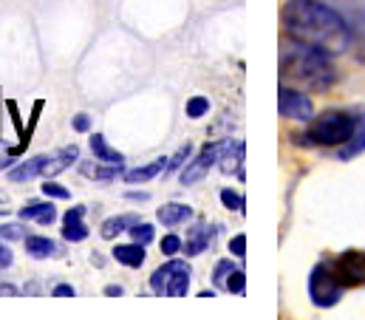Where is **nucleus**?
<instances>
[{
  "instance_id": "1",
  "label": "nucleus",
  "mask_w": 365,
  "mask_h": 320,
  "mask_svg": "<svg viewBox=\"0 0 365 320\" xmlns=\"http://www.w3.org/2000/svg\"><path fill=\"white\" fill-rule=\"evenodd\" d=\"M280 17L289 40H297L329 57L343 54L351 43V31L346 20L320 0H289Z\"/></svg>"
},
{
  "instance_id": "2",
  "label": "nucleus",
  "mask_w": 365,
  "mask_h": 320,
  "mask_svg": "<svg viewBox=\"0 0 365 320\" xmlns=\"http://www.w3.org/2000/svg\"><path fill=\"white\" fill-rule=\"evenodd\" d=\"M280 82L309 91H329L337 82V71L329 60V54L309 49L297 40H289L280 46Z\"/></svg>"
},
{
  "instance_id": "3",
  "label": "nucleus",
  "mask_w": 365,
  "mask_h": 320,
  "mask_svg": "<svg viewBox=\"0 0 365 320\" xmlns=\"http://www.w3.org/2000/svg\"><path fill=\"white\" fill-rule=\"evenodd\" d=\"M357 122L360 116L349 114V111H326L317 119H312L309 131L300 134L303 145H317V148H343L346 142H351V136L357 134Z\"/></svg>"
},
{
  "instance_id": "4",
  "label": "nucleus",
  "mask_w": 365,
  "mask_h": 320,
  "mask_svg": "<svg viewBox=\"0 0 365 320\" xmlns=\"http://www.w3.org/2000/svg\"><path fill=\"white\" fill-rule=\"evenodd\" d=\"M343 284L340 278L334 275V269L329 264H317L309 275V295H312V304L320 306V309H329L334 306L340 298H343Z\"/></svg>"
},
{
  "instance_id": "5",
  "label": "nucleus",
  "mask_w": 365,
  "mask_h": 320,
  "mask_svg": "<svg viewBox=\"0 0 365 320\" xmlns=\"http://www.w3.org/2000/svg\"><path fill=\"white\" fill-rule=\"evenodd\" d=\"M150 289L156 295H170V298H182L190 289V266L184 261H168L165 266H159L150 275Z\"/></svg>"
},
{
  "instance_id": "6",
  "label": "nucleus",
  "mask_w": 365,
  "mask_h": 320,
  "mask_svg": "<svg viewBox=\"0 0 365 320\" xmlns=\"http://www.w3.org/2000/svg\"><path fill=\"white\" fill-rule=\"evenodd\" d=\"M277 114L286 116V119H312L314 105L300 88L280 82V88H277Z\"/></svg>"
},
{
  "instance_id": "7",
  "label": "nucleus",
  "mask_w": 365,
  "mask_h": 320,
  "mask_svg": "<svg viewBox=\"0 0 365 320\" xmlns=\"http://www.w3.org/2000/svg\"><path fill=\"white\" fill-rule=\"evenodd\" d=\"M343 286H365V249H349L331 264Z\"/></svg>"
},
{
  "instance_id": "8",
  "label": "nucleus",
  "mask_w": 365,
  "mask_h": 320,
  "mask_svg": "<svg viewBox=\"0 0 365 320\" xmlns=\"http://www.w3.org/2000/svg\"><path fill=\"white\" fill-rule=\"evenodd\" d=\"M218 156H221V145H204L195 159H190L184 164L182 184H195V181H201V179L210 173V167L218 164Z\"/></svg>"
},
{
  "instance_id": "9",
  "label": "nucleus",
  "mask_w": 365,
  "mask_h": 320,
  "mask_svg": "<svg viewBox=\"0 0 365 320\" xmlns=\"http://www.w3.org/2000/svg\"><path fill=\"white\" fill-rule=\"evenodd\" d=\"M218 167H221L227 176L244 179V142H227V145H221Z\"/></svg>"
},
{
  "instance_id": "10",
  "label": "nucleus",
  "mask_w": 365,
  "mask_h": 320,
  "mask_svg": "<svg viewBox=\"0 0 365 320\" xmlns=\"http://www.w3.org/2000/svg\"><path fill=\"white\" fill-rule=\"evenodd\" d=\"M83 216H86V207H80V204L71 207V210L63 216V224H66V227H63V239L71 241V244L88 239V227L83 224Z\"/></svg>"
},
{
  "instance_id": "11",
  "label": "nucleus",
  "mask_w": 365,
  "mask_h": 320,
  "mask_svg": "<svg viewBox=\"0 0 365 320\" xmlns=\"http://www.w3.org/2000/svg\"><path fill=\"white\" fill-rule=\"evenodd\" d=\"M80 159V148L77 145H68L63 151H57L54 156H46V164H43V176L46 179H54L57 173H63L66 167H71L74 161Z\"/></svg>"
},
{
  "instance_id": "12",
  "label": "nucleus",
  "mask_w": 365,
  "mask_h": 320,
  "mask_svg": "<svg viewBox=\"0 0 365 320\" xmlns=\"http://www.w3.org/2000/svg\"><path fill=\"white\" fill-rule=\"evenodd\" d=\"M156 216H159L162 227H179V224L192 219V210H190L187 204H176V201H173V204H162Z\"/></svg>"
},
{
  "instance_id": "13",
  "label": "nucleus",
  "mask_w": 365,
  "mask_h": 320,
  "mask_svg": "<svg viewBox=\"0 0 365 320\" xmlns=\"http://www.w3.org/2000/svg\"><path fill=\"white\" fill-rule=\"evenodd\" d=\"M43 164H46V156L26 159L23 164L9 170V181H31V179H37V176H43Z\"/></svg>"
},
{
  "instance_id": "14",
  "label": "nucleus",
  "mask_w": 365,
  "mask_h": 320,
  "mask_svg": "<svg viewBox=\"0 0 365 320\" xmlns=\"http://www.w3.org/2000/svg\"><path fill=\"white\" fill-rule=\"evenodd\" d=\"M113 258L119 261V264H125V266H130V269H139L142 264H145V249H142V244H119L116 249H113Z\"/></svg>"
},
{
  "instance_id": "15",
  "label": "nucleus",
  "mask_w": 365,
  "mask_h": 320,
  "mask_svg": "<svg viewBox=\"0 0 365 320\" xmlns=\"http://www.w3.org/2000/svg\"><path fill=\"white\" fill-rule=\"evenodd\" d=\"M210 241H212V230H210V227H204V224L192 227L190 239L184 241V255H190V258L201 255V252H204V249L210 246Z\"/></svg>"
},
{
  "instance_id": "16",
  "label": "nucleus",
  "mask_w": 365,
  "mask_h": 320,
  "mask_svg": "<svg viewBox=\"0 0 365 320\" xmlns=\"http://www.w3.org/2000/svg\"><path fill=\"white\" fill-rule=\"evenodd\" d=\"M165 170H168V159L162 156V159L150 161V164H142V167H136V170H128L125 179H128L130 184H139V181H150V179H156V176L165 173Z\"/></svg>"
},
{
  "instance_id": "17",
  "label": "nucleus",
  "mask_w": 365,
  "mask_h": 320,
  "mask_svg": "<svg viewBox=\"0 0 365 320\" xmlns=\"http://www.w3.org/2000/svg\"><path fill=\"white\" fill-rule=\"evenodd\" d=\"M91 154H93V159L105 161V164H122V161H125V156H122L119 151H113V148L105 142V136H99V134L91 136Z\"/></svg>"
},
{
  "instance_id": "18",
  "label": "nucleus",
  "mask_w": 365,
  "mask_h": 320,
  "mask_svg": "<svg viewBox=\"0 0 365 320\" xmlns=\"http://www.w3.org/2000/svg\"><path fill=\"white\" fill-rule=\"evenodd\" d=\"M139 219L136 216H113V219H105V224H102V230H99V236L102 239H116L119 233H125V230H130L133 224H136Z\"/></svg>"
},
{
  "instance_id": "19",
  "label": "nucleus",
  "mask_w": 365,
  "mask_h": 320,
  "mask_svg": "<svg viewBox=\"0 0 365 320\" xmlns=\"http://www.w3.org/2000/svg\"><path fill=\"white\" fill-rule=\"evenodd\" d=\"M26 252L31 258H51V255H57V244L51 239H43V236H29L26 239Z\"/></svg>"
},
{
  "instance_id": "20",
  "label": "nucleus",
  "mask_w": 365,
  "mask_h": 320,
  "mask_svg": "<svg viewBox=\"0 0 365 320\" xmlns=\"http://www.w3.org/2000/svg\"><path fill=\"white\" fill-rule=\"evenodd\" d=\"M363 151H365V114L360 116V122H357V134L351 136V142L343 145V151H340L337 159H354V156L363 154Z\"/></svg>"
},
{
  "instance_id": "21",
  "label": "nucleus",
  "mask_w": 365,
  "mask_h": 320,
  "mask_svg": "<svg viewBox=\"0 0 365 320\" xmlns=\"http://www.w3.org/2000/svg\"><path fill=\"white\" fill-rule=\"evenodd\" d=\"M235 269H238V266H235L230 258L218 261V264H215V269H212V284H215L218 289H227V281H230V275H232Z\"/></svg>"
},
{
  "instance_id": "22",
  "label": "nucleus",
  "mask_w": 365,
  "mask_h": 320,
  "mask_svg": "<svg viewBox=\"0 0 365 320\" xmlns=\"http://www.w3.org/2000/svg\"><path fill=\"white\" fill-rule=\"evenodd\" d=\"M86 176H93V179H102V181H113L119 173H122V164H110V167H83Z\"/></svg>"
},
{
  "instance_id": "23",
  "label": "nucleus",
  "mask_w": 365,
  "mask_h": 320,
  "mask_svg": "<svg viewBox=\"0 0 365 320\" xmlns=\"http://www.w3.org/2000/svg\"><path fill=\"white\" fill-rule=\"evenodd\" d=\"M210 114V99L207 96H192L190 102H187V116L190 119H201V116H207Z\"/></svg>"
},
{
  "instance_id": "24",
  "label": "nucleus",
  "mask_w": 365,
  "mask_h": 320,
  "mask_svg": "<svg viewBox=\"0 0 365 320\" xmlns=\"http://www.w3.org/2000/svg\"><path fill=\"white\" fill-rule=\"evenodd\" d=\"M221 204H224L227 210L244 213V196H241L238 190H230V187H224V190H221Z\"/></svg>"
},
{
  "instance_id": "25",
  "label": "nucleus",
  "mask_w": 365,
  "mask_h": 320,
  "mask_svg": "<svg viewBox=\"0 0 365 320\" xmlns=\"http://www.w3.org/2000/svg\"><path fill=\"white\" fill-rule=\"evenodd\" d=\"M130 239L145 246V244H150V241H153V227H150V224H145V221H136V224L130 227Z\"/></svg>"
},
{
  "instance_id": "26",
  "label": "nucleus",
  "mask_w": 365,
  "mask_h": 320,
  "mask_svg": "<svg viewBox=\"0 0 365 320\" xmlns=\"http://www.w3.org/2000/svg\"><path fill=\"white\" fill-rule=\"evenodd\" d=\"M40 190L48 196V199H71V193L63 187V184H57V181H51V179H46L43 184H40Z\"/></svg>"
},
{
  "instance_id": "27",
  "label": "nucleus",
  "mask_w": 365,
  "mask_h": 320,
  "mask_svg": "<svg viewBox=\"0 0 365 320\" xmlns=\"http://www.w3.org/2000/svg\"><path fill=\"white\" fill-rule=\"evenodd\" d=\"M244 284H247V275H244V269L238 266V269L230 275V281H227V292H235V295H241V292H244Z\"/></svg>"
},
{
  "instance_id": "28",
  "label": "nucleus",
  "mask_w": 365,
  "mask_h": 320,
  "mask_svg": "<svg viewBox=\"0 0 365 320\" xmlns=\"http://www.w3.org/2000/svg\"><path fill=\"white\" fill-rule=\"evenodd\" d=\"M190 154H192V148H190V145H182V148L176 151V156L168 161V170H176V167L187 164V161H190Z\"/></svg>"
},
{
  "instance_id": "29",
  "label": "nucleus",
  "mask_w": 365,
  "mask_h": 320,
  "mask_svg": "<svg viewBox=\"0 0 365 320\" xmlns=\"http://www.w3.org/2000/svg\"><path fill=\"white\" fill-rule=\"evenodd\" d=\"M0 239L17 241V239H26V233H23L20 224H3V227H0Z\"/></svg>"
},
{
  "instance_id": "30",
  "label": "nucleus",
  "mask_w": 365,
  "mask_h": 320,
  "mask_svg": "<svg viewBox=\"0 0 365 320\" xmlns=\"http://www.w3.org/2000/svg\"><path fill=\"white\" fill-rule=\"evenodd\" d=\"M179 249H184V244L179 236H165V239H162V252H165V255H176Z\"/></svg>"
},
{
  "instance_id": "31",
  "label": "nucleus",
  "mask_w": 365,
  "mask_h": 320,
  "mask_svg": "<svg viewBox=\"0 0 365 320\" xmlns=\"http://www.w3.org/2000/svg\"><path fill=\"white\" fill-rule=\"evenodd\" d=\"M46 207H48V204H40V201H29V207H23V210H20V219H23V221H29V219H37V216H40Z\"/></svg>"
},
{
  "instance_id": "32",
  "label": "nucleus",
  "mask_w": 365,
  "mask_h": 320,
  "mask_svg": "<svg viewBox=\"0 0 365 320\" xmlns=\"http://www.w3.org/2000/svg\"><path fill=\"white\" fill-rule=\"evenodd\" d=\"M230 252H232L235 258H244V255H247V236H244V233L230 241Z\"/></svg>"
},
{
  "instance_id": "33",
  "label": "nucleus",
  "mask_w": 365,
  "mask_h": 320,
  "mask_svg": "<svg viewBox=\"0 0 365 320\" xmlns=\"http://www.w3.org/2000/svg\"><path fill=\"white\" fill-rule=\"evenodd\" d=\"M14 159H17V151H14V148H3V145H0V170H3V167H9Z\"/></svg>"
},
{
  "instance_id": "34",
  "label": "nucleus",
  "mask_w": 365,
  "mask_h": 320,
  "mask_svg": "<svg viewBox=\"0 0 365 320\" xmlns=\"http://www.w3.org/2000/svg\"><path fill=\"white\" fill-rule=\"evenodd\" d=\"M54 219H57V210H54V204H48V207H46V210L37 216V221H40V224H51Z\"/></svg>"
},
{
  "instance_id": "35",
  "label": "nucleus",
  "mask_w": 365,
  "mask_h": 320,
  "mask_svg": "<svg viewBox=\"0 0 365 320\" xmlns=\"http://www.w3.org/2000/svg\"><path fill=\"white\" fill-rule=\"evenodd\" d=\"M11 261H14V258H11V249H9V246H6L3 241H0V269L11 266Z\"/></svg>"
},
{
  "instance_id": "36",
  "label": "nucleus",
  "mask_w": 365,
  "mask_h": 320,
  "mask_svg": "<svg viewBox=\"0 0 365 320\" xmlns=\"http://www.w3.org/2000/svg\"><path fill=\"white\" fill-rule=\"evenodd\" d=\"M74 128L86 134V131L91 128V119H88V114H77V116H74Z\"/></svg>"
},
{
  "instance_id": "37",
  "label": "nucleus",
  "mask_w": 365,
  "mask_h": 320,
  "mask_svg": "<svg viewBox=\"0 0 365 320\" xmlns=\"http://www.w3.org/2000/svg\"><path fill=\"white\" fill-rule=\"evenodd\" d=\"M51 295H57V298H71V295H74V286H68V284H57Z\"/></svg>"
},
{
  "instance_id": "38",
  "label": "nucleus",
  "mask_w": 365,
  "mask_h": 320,
  "mask_svg": "<svg viewBox=\"0 0 365 320\" xmlns=\"http://www.w3.org/2000/svg\"><path fill=\"white\" fill-rule=\"evenodd\" d=\"M11 295H17V286H11V284H0V298H11Z\"/></svg>"
},
{
  "instance_id": "39",
  "label": "nucleus",
  "mask_w": 365,
  "mask_h": 320,
  "mask_svg": "<svg viewBox=\"0 0 365 320\" xmlns=\"http://www.w3.org/2000/svg\"><path fill=\"white\" fill-rule=\"evenodd\" d=\"M128 199H133V201H148L150 196H148V193H136V190H130V193H128Z\"/></svg>"
},
{
  "instance_id": "40",
  "label": "nucleus",
  "mask_w": 365,
  "mask_h": 320,
  "mask_svg": "<svg viewBox=\"0 0 365 320\" xmlns=\"http://www.w3.org/2000/svg\"><path fill=\"white\" fill-rule=\"evenodd\" d=\"M105 295H113V298H116V295H122V286H108Z\"/></svg>"
}]
</instances>
